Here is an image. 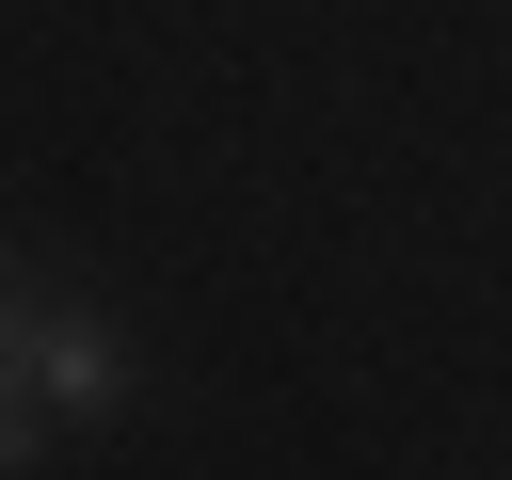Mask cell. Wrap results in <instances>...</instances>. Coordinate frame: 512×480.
Here are the masks:
<instances>
[{"mask_svg": "<svg viewBox=\"0 0 512 480\" xmlns=\"http://www.w3.org/2000/svg\"><path fill=\"white\" fill-rule=\"evenodd\" d=\"M16 368H32L48 400H80V416L128 400V336H112L96 304H16Z\"/></svg>", "mask_w": 512, "mask_h": 480, "instance_id": "obj_1", "label": "cell"}, {"mask_svg": "<svg viewBox=\"0 0 512 480\" xmlns=\"http://www.w3.org/2000/svg\"><path fill=\"white\" fill-rule=\"evenodd\" d=\"M16 304H32V288H0V352H16Z\"/></svg>", "mask_w": 512, "mask_h": 480, "instance_id": "obj_2", "label": "cell"}]
</instances>
